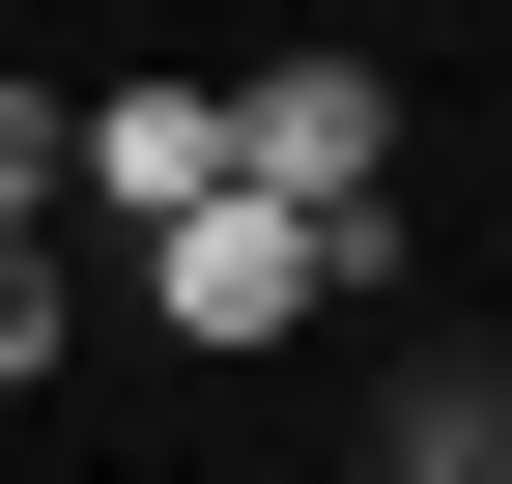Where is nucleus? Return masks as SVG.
<instances>
[{
  "label": "nucleus",
  "mask_w": 512,
  "mask_h": 484,
  "mask_svg": "<svg viewBox=\"0 0 512 484\" xmlns=\"http://www.w3.org/2000/svg\"><path fill=\"white\" fill-rule=\"evenodd\" d=\"M370 257H399V228H285V200H200L143 257V314L200 342V371H256V342H313V314H370Z\"/></svg>",
  "instance_id": "1"
},
{
  "label": "nucleus",
  "mask_w": 512,
  "mask_h": 484,
  "mask_svg": "<svg viewBox=\"0 0 512 484\" xmlns=\"http://www.w3.org/2000/svg\"><path fill=\"white\" fill-rule=\"evenodd\" d=\"M228 200L370 228V200H399V86H370V57H256V86H228Z\"/></svg>",
  "instance_id": "2"
},
{
  "label": "nucleus",
  "mask_w": 512,
  "mask_h": 484,
  "mask_svg": "<svg viewBox=\"0 0 512 484\" xmlns=\"http://www.w3.org/2000/svg\"><path fill=\"white\" fill-rule=\"evenodd\" d=\"M200 200H228V86H86V257L143 285Z\"/></svg>",
  "instance_id": "3"
},
{
  "label": "nucleus",
  "mask_w": 512,
  "mask_h": 484,
  "mask_svg": "<svg viewBox=\"0 0 512 484\" xmlns=\"http://www.w3.org/2000/svg\"><path fill=\"white\" fill-rule=\"evenodd\" d=\"M399 484H512V371H399Z\"/></svg>",
  "instance_id": "4"
},
{
  "label": "nucleus",
  "mask_w": 512,
  "mask_h": 484,
  "mask_svg": "<svg viewBox=\"0 0 512 484\" xmlns=\"http://www.w3.org/2000/svg\"><path fill=\"white\" fill-rule=\"evenodd\" d=\"M57 342H86V228H0V399H29Z\"/></svg>",
  "instance_id": "5"
},
{
  "label": "nucleus",
  "mask_w": 512,
  "mask_h": 484,
  "mask_svg": "<svg viewBox=\"0 0 512 484\" xmlns=\"http://www.w3.org/2000/svg\"><path fill=\"white\" fill-rule=\"evenodd\" d=\"M0 228H86V86H0Z\"/></svg>",
  "instance_id": "6"
}]
</instances>
